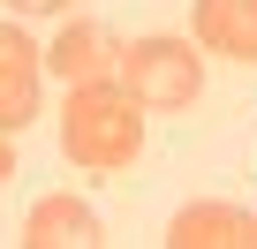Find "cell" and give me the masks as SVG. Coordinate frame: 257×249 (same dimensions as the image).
Wrapping results in <instances>:
<instances>
[{
    "label": "cell",
    "instance_id": "1",
    "mask_svg": "<svg viewBox=\"0 0 257 249\" xmlns=\"http://www.w3.org/2000/svg\"><path fill=\"white\" fill-rule=\"evenodd\" d=\"M144 151V106L113 83H68V106H61V159L83 166V174H121L137 166Z\"/></svg>",
    "mask_w": 257,
    "mask_h": 249
},
{
    "label": "cell",
    "instance_id": "2",
    "mask_svg": "<svg viewBox=\"0 0 257 249\" xmlns=\"http://www.w3.org/2000/svg\"><path fill=\"white\" fill-rule=\"evenodd\" d=\"M121 91L144 113H182L204 91V53H189V38H137L121 46Z\"/></svg>",
    "mask_w": 257,
    "mask_h": 249
},
{
    "label": "cell",
    "instance_id": "3",
    "mask_svg": "<svg viewBox=\"0 0 257 249\" xmlns=\"http://www.w3.org/2000/svg\"><path fill=\"white\" fill-rule=\"evenodd\" d=\"M46 68L61 83H113L121 76V46L106 23H61V38L46 46Z\"/></svg>",
    "mask_w": 257,
    "mask_h": 249
},
{
    "label": "cell",
    "instance_id": "4",
    "mask_svg": "<svg viewBox=\"0 0 257 249\" xmlns=\"http://www.w3.org/2000/svg\"><path fill=\"white\" fill-rule=\"evenodd\" d=\"M38 68H46V53L16 23H0V136H16L38 113Z\"/></svg>",
    "mask_w": 257,
    "mask_h": 249
},
{
    "label": "cell",
    "instance_id": "5",
    "mask_svg": "<svg viewBox=\"0 0 257 249\" xmlns=\"http://www.w3.org/2000/svg\"><path fill=\"white\" fill-rule=\"evenodd\" d=\"M167 241L174 249H257V211H242V204H182Z\"/></svg>",
    "mask_w": 257,
    "mask_h": 249
},
{
    "label": "cell",
    "instance_id": "6",
    "mask_svg": "<svg viewBox=\"0 0 257 249\" xmlns=\"http://www.w3.org/2000/svg\"><path fill=\"white\" fill-rule=\"evenodd\" d=\"M197 46L219 61H257V0H197Z\"/></svg>",
    "mask_w": 257,
    "mask_h": 249
},
{
    "label": "cell",
    "instance_id": "7",
    "mask_svg": "<svg viewBox=\"0 0 257 249\" xmlns=\"http://www.w3.org/2000/svg\"><path fill=\"white\" fill-rule=\"evenodd\" d=\"M23 241L31 249H76V241H98V211L83 196H38L31 219H23Z\"/></svg>",
    "mask_w": 257,
    "mask_h": 249
},
{
    "label": "cell",
    "instance_id": "8",
    "mask_svg": "<svg viewBox=\"0 0 257 249\" xmlns=\"http://www.w3.org/2000/svg\"><path fill=\"white\" fill-rule=\"evenodd\" d=\"M16 16H68V0H8Z\"/></svg>",
    "mask_w": 257,
    "mask_h": 249
},
{
    "label": "cell",
    "instance_id": "9",
    "mask_svg": "<svg viewBox=\"0 0 257 249\" xmlns=\"http://www.w3.org/2000/svg\"><path fill=\"white\" fill-rule=\"evenodd\" d=\"M16 174V151H8V136H0V181H8Z\"/></svg>",
    "mask_w": 257,
    "mask_h": 249
}]
</instances>
